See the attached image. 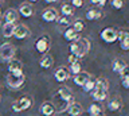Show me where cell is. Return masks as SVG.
Wrapping results in <instances>:
<instances>
[{"label": "cell", "mask_w": 129, "mask_h": 116, "mask_svg": "<svg viewBox=\"0 0 129 116\" xmlns=\"http://www.w3.org/2000/svg\"><path fill=\"white\" fill-rule=\"evenodd\" d=\"M19 12L23 18H30L31 15L34 14V10H32V7L30 4H22L19 8Z\"/></svg>", "instance_id": "cell-23"}, {"label": "cell", "mask_w": 129, "mask_h": 116, "mask_svg": "<svg viewBox=\"0 0 129 116\" xmlns=\"http://www.w3.org/2000/svg\"><path fill=\"white\" fill-rule=\"evenodd\" d=\"M125 66H126V62L121 58H117L112 62V69H113V72H116V73H120Z\"/></svg>", "instance_id": "cell-21"}, {"label": "cell", "mask_w": 129, "mask_h": 116, "mask_svg": "<svg viewBox=\"0 0 129 116\" xmlns=\"http://www.w3.org/2000/svg\"><path fill=\"white\" fill-rule=\"evenodd\" d=\"M14 31H15V23H4L2 33L4 38H10L14 37Z\"/></svg>", "instance_id": "cell-19"}, {"label": "cell", "mask_w": 129, "mask_h": 116, "mask_svg": "<svg viewBox=\"0 0 129 116\" xmlns=\"http://www.w3.org/2000/svg\"><path fill=\"white\" fill-rule=\"evenodd\" d=\"M118 74L121 76V78H124V77H128V76H129V67H128V66H125V67H124V69L120 72Z\"/></svg>", "instance_id": "cell-34"}, {"label": "cell", "mask_w": 129, "mask_h": 116, "mask_svg": "<svg viewBox=\"0 0 129 116\" xmlns=\"http://www.w3.org/2000/svg\"><path fill=\"white\" fill-rule=\"evenodd\" d=\"M108 108H109V111H112V112H117V111H120L121 108H122V103H121L120 99H113V100L109 101Z\"/></svg>", "instance_id": "cell-22"}, {"label": "cell", "mask_w": 129, "mask_h": 116, "mask_svg": "<svg viewBox=\"0 0 129 116\" xmlns=\"http://www.w3.org/2000/svg\"><path fill=\"white\" fill-rule=\"evenodd\" d=\"M56 20H58V25H59V26H69V25H70L69 16H63V15H62V16L58 18Z\"/></svg>", "instance_id": "cell-32"}, {"label": "cell", "mask_w": 129, "mask_h": 116, "mask_svg": "<svg viewBox=\"0 0 129 116\" xmlns=\"http://www.w3.org/2000/svg\"><path fill=\"white\" fill-rule=\"evenodd\" d=\"M52 63H54V59H52V57L50 54H42V58H40L39 61V65L43 67V69H50V67L52 66Z\"/></svg>", "instance_id": "cell-16"}, {"label": "cell", "mask_w": 129, "mask_h": 116, "mask_svg": "<svg viewBox=\"0 0 129 116\" xmlns=\"http://www.w3.org/2000/svg\"><path fill=\"white\" fill-rule=\"evenodd\" d=\"M124 4H125L124 0H110V6L114 10H121L124 7Z\"/></svg>", "instance_id": "cell-31"}, {"label": "cell", "mask_w": 129, "mask_h": 116, "mask_svg": "<svg viewBox=\"0 0 129 116\" xmlns=\"http://www.w3.org/2000/svg\"><path fill=\"white\" fill-rule=\"evenodd\" d=\"M89 47H90V42L86 38H78L70 45V53L75 54L78 58H82L89 53Z\"/></svg>", "instance_id": "cell-1"}, {"label": "cell", "mask_w": 129, "mask_h": 116, "mask_svg": "<svg viewBox=\"0 0 129 116\" xmlns=\"http://www.w3.org/2000/svg\"><path fill=\"white\" fill-rule=\"evenodd\" d=\"M14 37H15L16 39H26L27 37H30V30H28V27L24 26V25L15 26Z\"/></svg>", "instance_id": "cell-8"}, {"label": "cell", "mask_w": 129, "mask_h": 116, "mask_svg": "<svg viewBox=\"0 0 129 116\" xmlns=\"http://www.w3.org/2000/svg\"><path fill=\"white\" fill-rule=\"evenodd\" d=\"M82 86H83V90H85V92H91V90H94L95 82L93 81V80H87V81L85 82Z\"/></svg>", "instance_id": "cell-28"}, {"label": "cell", "mask_w": 129, "mask_h": 116, "mask_svg": "<svg viewBox=\"0 0 129 116\" xmlns=\"http://www.w3.org/2000/svg\"><path fill=\"white\" fill-rule=\"evenodd\" d=\"M63 38L66 39V41H69V42H75L79 37L77 35V33L74 31V29H73V27H69V29L64 30V33H63Z\"/></svg>", "instance_id": "cell-20"}, {"label": "cell", "mask_w": 129, "mask_h": 116, "mask_svg": "<svg viewBox=\"0 0 129 116\" xmlns=\"http://www.w3.org/2000/svg\"><path fill=\"white\" fill-rule=\"evenodd\" d=\"M4 20H6V23H15L18 20V11L14 8L7 10L4 14Z\"/></svg>", "instance_id": "cell-18"}, {"label": "cell", "mask_w": 129, "mask_h": 116, "mask_svg": "<svg viewBox=\"0 0 129 116\" xmlns=\"http://www.w3.org/2000/svg\"><path fill=\"white\" fill-rule=\"evenodd\" d=\"M73 29H74V31H75V33H79V31H82L83 30V20H81V19H77V20L74 22V23H73Z\"/></svg>", "instance_id": "cell-27"}, {"label": "cell", "mask_w": 129, "mask_h": 116, "mask_svg": "<svg viewBox=\"0 0 129 116\" xmlns=\"http://www.w3.org/2000/svg\"><path fill=\"white\" fill-rule=\"evenodd\" d=\"M7 84L12 89H18V88L23 86L24 84V74H14L10 73L7 76Z\"/></svg>", "instance_id": "cell-3"}, {"label": "cell", "mask_w": 129, "mask_h": 116, "mask_svg": "<svg viewBox=\"0 0 129 116\" xmlns=\"http://www.w3.org/2000/svg\"><path fill=\"white\" fill-rule=\"evenodd\" d=\"M30 2H32V3H35V2H38V0H30Z\"/></svg>", "instance_id": "cell-41"}, {"label": "cell", "mask_w": 129, "mask_h": 116, "mask_svg": "<svg viewBox=\"0 0 129 116\" xmlns=\"http://www.w3.org/2000/svg\"><path fill=\"white\" fill-rule=\"evenodd\" d=\"M101 39L106 43H113L117 41V31L113 29H104L100 34Z\"/></svg>", "instance_id": "cell-6"}, {"label": "cell", "mask_w": 129, "mask_h": 116, "mask_svg": "<svg viewBox=\"0 0 129 116\" xmlns=\"http://www.w3.org/2000/svg\"><path fill=\"white\" fill-rule=\"evenodd\" d=\"M87 80H90V74L86 73V72H79L78 74L74 76V82H75V85H79V86H82L83 84L87 81Z\"/></svg>", "instance_id": "cell-15"}, {"label": "cell", "mask_w": 129, "mask_h": 116, "mask_svg": "<svg viewBox=\"0 0 129 116\" xmlns=\"http://www.w3.org/2000/svg\"><path fill=\"white\" fill-rule=\"evenodd\" d=\"M104 18V12L101 8H90L86 12V19L87 20H100Z\"/></svg>", "instance_id": "cell-13"}, {"label": "cell", "mask_w": 129, "mask_h": 116, "mask_svg": "<svg viewBox=\"0 0 129 116\" xmlns=\"http://www.w3.org/2000/svg\"><path fill=\"white\" fill-rule=\"evenodd\" d=\"M35 49L40 54H46L48 49H50V38L47 35H43V37L38 38L35 42Z\"/></svg>", "instance_id": "cell-4"}, {"label": "cell", "mask_w": 129, "mask_h": 116, "mask_svg": "<svg viewBox=\"0 0 129 116\" xmlns=\"http://www.w3.org/2000/svg\"><path fill=\"white\" fill-rule=\"evenodd\" d=\"M108 96V92L106 90H94L93 93V99L97 100V101H104Z\"/></svg>", "instance_id": "cell-26"}, {"label": "cell", "mask_w": 129, "mask_h": 116, "mask_svg": "<svg viewBox=\"0 0 129 116\" xmlns=\"http://www.w3.org/2000/svg\"><path fill=\"white\" fill-rule=\"evenodd\" d=\"M95 82V86H94V90H108V86H109V84H108V81L105 78H98L97 81H94Z\"/></svg>", "instance_id": "cell-24"}, {"label": "cell", "mask_w": 129, "mask_h": 116, "mask_svg": "<svg viewBox=\"0 0 129 116\" xmlns=\"http://www.w3.org/2000/svg\"><path fill=\"white\" fill-rule=\"evenodd\" d=\"M2 3H3V0H0V6H2Z\"/></svg>", "instance_id": "cell-42"}, {"label": "cell", "mask_w": 129, "mask_h": 116, "mask_svg": "<svg viewBox=\"0 0 129 116\" xmlns=\"http://www.w3.org/2000/svg\"><path fill=\"white\" fill-rule=\"evenodd\" d=\"M87 112H89V115H94V113H98V112H102V108L95 103V104H91V105L89 107Z\"/></svg>", "instance_id": "cell-29"}, {"label": "cell", "mask_w": 129, "mask_h": 116, "mask_svg": "<svg viewBox=\"0 0 129 116\" xmlns=\"http://www.w3.org/2000/svg\"><path fill=\"white\" fill-rule=\"evenodd\" d=\"M31 104H32V101H31L30 97H20L12 104V109L15 112H22V111L28 109V108L31 107Z\"/></svg>", "instance_id": "cell-5"}, {"label": "cell", "mask_w": 129, "mask_h": 116, "mask_svg": "<svg viewBox=\"0 0 129 116\" xmlns=\"http://www.w3.org/2000/svg\"><path fill=\"white\" fill-rule=\"evenodd\" d=\"M39 111H40V113L44 115V116H51V115L55 113V107H54V104L47 101V103H43L42 105H40Z\"/></svg>", "instance_id": "cell-14"}, {"label": "cell", "mask_w": 129, "mask_h": 116, "mask_svg": "<svg viewBox=\"0 0 129 116\" xmlns=\"http://www.w3.org/2000/svg\"><path fill=\"white\" fill-rule=\"evenodd\" d=\"M42 19L44 22H54L58 19V11L55 8H46L42 14Z\"/></svg>", "instance_id": "cell-11"}, {"label": "cell", "mask_w": 129, "mask_h": 116, "mask_svg": "<svg viewBox=\"0 0 129 116\" xmlns=\"http://www.w3.org/2000/svg\"><path fill=\"white\" fill-rule=\"evenodd\" d=\"M46 3H55V2H58V0H44Z\"/></svg>", "instance_id": "cell-39"}, {"label": "cell", "mask_w": 129, "mask_h": 116, "mask_svg": "<svg viewBox=\"0 0 129 116\" xmlns=\"http://www.w3.org/2000/svg\"><path fill=\"white\" fill-rule=\"evenodd\" d=\"M66 111L70 116H79L82 113V107H81V104H78V103H71L70 105L67 107Z\"/></svg>", "instance_id": "cell-17"}, {"label": "cell", "mask_w": 129, "mask_h": 116, "mask_svg": "<svg viewBox=\"0 0 129 116\" xmlns=\"http://www.w3.org/2000/svg\"><path fill=\"white\" fill-rule=\"evenodd\" d=\"M60 12H62L63 16H69L70 18L73 12H74V7H73L71 4H67V3H64V4L60 7Z\"/></svg>", "instance_id": "cell-25"}, {"label": "cell", "mask_w": 129, "mask_h": 116, "mask_svg": "<svg viewBox=\"0 0 129 116\" xmlns=\"http://www.w3.org/2000/svg\"><path fill=\"white\" fill-rule=\"evenodd\" d=\"M69 62H70V65H71V63L78 62V57H77L75 54H71V53H70V55H69Z\"/></svg>", "instance_id": "cell-36"}, {"label": "cell", "mask_w": 129, "mask_h": 116, "mask_svg": "<svg viewBox=\"0 0 129 116\" xmlns=\"http://www.w3.org/2000/svg\"><path fill=\"white\" fill-rule=\"evenodd\" d=\"M81 72V65H79V62H75V63H71L70 65V69H69V73H71V74H78Z\"/></svg>", "instance_id": "cell-30"}, {"label": "cell", "mask_w": 129, "mask_h": 116, "mask_svg": "<svg viewBox=\"0 0 129 116\" xmlns=\"http://www.w3.org/2000/svg\"><path fill=\"white\" fill-rule=\"evenodd\" d=\"M54 77H55V80H56L58 82H63V81H66V80H69V77H70V73H69V70L66 69V67L60 66L59 69L55 70Z\"/></svg>", "instance_id": "cell-12"}, {"label": "cell", "mask_w": 129, "mask_h": 116, "mask_svg": "<svg viewBox=\"0 0 129 116\" xmlns=\"http://www.w3.org/2000/svg\"><path fill=\"white\" fill-rule=\"evenodd\" d=\"M0 15H2V11H0Z\"/></svg>", "instance_id": "cell-43"}, {"label": "cell", "mask_w": 129, "mask_h": 116, "mask_svg": "<svg viewBox=\"0 0 129 116\" xmlns=\"http://www.w3.org/2000/svg\"><path fill=\"white\" fill-rule=\"evenodd\" d=\"M121 84H122V86H124V88H126V89H129V76H128V77L121 78Z\"/></svg>", "instance_id": "cell-35"}, {"label": "cell", "mask_w": 129, "mask_h": 116, "mask_svg": "<svg viewBox=\"0 0 129 116\" xmlns=\"http://www.w3.org/2000/svg\"><path fill=\"white\" fill-rule=\"evenodd\" d=\"M8 63V72L14 74H23V65L18 59H11Z\"/></svg>", "instance_id": "cell-9"}, {"label": "cell", "mask_w": 129, "mask_h": 116, "mask_svg": "<svg viewBox=\"0 0 129 116\" xmlns=\"http://www.w3.org/2000/svg\"><path fill=\"white\" fill-rule=\"evenodd\" d=\"M14 55H15V47L14 45L11 43H3L0 45V59L3 62H10L11 59H14Z\"/></svg>", "instance_id": "cell-2"}, {"label": "cell", "mask_w": 129, "mask_h": 116, "mask_svg": "<svg viewBox=\"0 0 129 116\" xmlns=\"http://www.w3.org/2000/svg\"><path fill=\"white\" fill-rule=\"evenodd\" d=\"M55 96L59 97V99H62L63 101H66L69 104H71L73 101H74V95H73V92L69 89V88H59Z\"/></svg>", "instance_id": "cell-7"}, {"label": "cell", "mask_w": 129, "mask_h": 116, "mask_svg": "<svg viewBox=\"0 0 129 116\" xmlns=\"http://www.w3.org/2000/svg\"><path fill=\"white\" fill-rule=\"evenodd\" d=\"M90 116H105L104 112H98V113H94V115H90Z\"/></svg>", "instance_id": "cell-38"}, {"label": "cell", "mask_w": 129, "mask_h": 116, "mask_svg": "<svg viewBox=\"0 0 129 116\" xmlns=\"http://www.w3.org/2000/svg\"><path fill=\"white\" fill-rule=\"evenodd\" d=\"M71 6L77 7V8H81L83 6V0H71Z\"/></svg>", "instance_id": "cell-33"}, {"label": "cell", "mask_w": 129, "mask_h": 116, "mask_svg": "<svg viewBox=\"0 0 129 116\" xmlns=\"http://www.w3.org/2000/svg\"><path fill=\"white\" fill-rule=\"evenodd\" d=\"M90 2L93 3V4H97V2H98V0H90Z\"/></svg>", "instance_id": "cell-40"}, {"label": "cell", "mask_w": 129, "mask_h": 116, "mask_svg": "<svg viewBox=\"0 0 129 116\" xmlns=\"http://www.w3.org/2000/svg\"><path fill=\"white\" fill-rule=\"evenodd\" d=\"M117 39L120 41L121 49L122 50H129V33L128 31H117Z\"/></svg>", "instance_id": "cell-10"}, {"label": "cell", "mask_w": 129, "mask_h": 116, "mask_svg": "<svg viewBox=\"0 0 129 116\" xmlns=\"http://www.w3.org/2000/svg\"><path fill=\"white\" fill-rule=\"evenodd\" d=\"M106 2H108V0H98V2H97V7H98V8L104 7L105 4H106Z\"/></svg>", "instance_id": "cell-37"}]
</instances>
